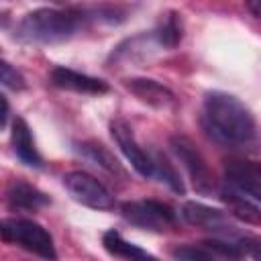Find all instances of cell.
I'll use <instances>...</instances> for the list:
<instances>
[{
    "label": "cell",
    "instance_id": "obj_23",
    "mask_svg": "<svg viewBox=\"0 0 261 261\" xmlns=\"http://www.w3.org/2000/svg\"><path fill=\"white\" fill-rule=\"evenodd\" d=\"M230 186H234L237 190H241L243 194H247L249 198L261 202V184H255V181H226Z\"/></svg>",
    "mask_w": 261,
    "mask_h": 261
},
{
    "label": "cell",
    "instance_id": "obj_9",
    "mask_svg": "<svg viewBox=\"0 0 261 261\" xmlns=\"http://www.w3.org/2000/svg\"><path fill=\"white\" fill-rule=\"evenodd\" d=\"M49 80H51V84L55 88L69 90V92H75V94L100 96V94H106L110 90V86L104 80L88 75V73H82V71H75L71 67H63V65L53 67L51 73H49Z\"/></svg>",
    "mask_w": 261,
    "mask_h": 261
},
{
    "label": "cell",
    "instance_id": "obj_6",
    "mask_svg": "<svg viewBox=\"0 0 261 261\" xmlns=\"http://www.w3.org/2000/svg\"><path fill=\"white\" fill-rule=\"evenodd\" d=\"M63 186L69 192V196L75 202H80L82 206H88L92 210H112L114 208V196L110 194V190L86 171L65 173Z\"/></svg>",
    "mask_w": 261,
    "mask_h": 261
},
{
    "label": "cell",
    "instance_id": "obj_8",
    "mask_svg": "<svg viewBox=\"0 0 261 261\" xmlns=\"http://www.w3.org/2000/svg\"><path fill=\"white\" fill-rule=\"evenodd\" d=\"M181 216L188 224H192L196 228H202V230H210L214 234L230 237V234L237 232V226L230 222L228 212L206 206V204L196 202V200H190L181 206Z\"/></svg>",
    "mask_w": 261,
    "mask_h": 261
},
{
    "label": "cell",
    "instance_id": "obj_4",
    "mask_svg": "<svg viewBox=\"0 0 261 261\" xmlns=\"http://www.w3.org/2000/svg\"><path fill=\"white\" fill-rule=\"evenodd\" d=\"M120 214L133 226L161 232L177 222V212L161 200H130L120 204Z\"/></svg>",
    "mask_w": 261,
    "mask_h": 261
},
{
    "label": "cell",
    "instance_id": "obj_13",
    "mask_svg": "<svg viewBox=\"0 0 261 261\" xmlns=\"http://www.w3.org/2000/svg\"><path fill=\"white\" fill-rule=\"evenodd\" d=\"M220 200L226 206V212L230 216H234L237 220L245 222V224H253V226H261V208L241 190H237L234 186L226 184L220 190Z\"/></svg>",
    "mask_w": 261,
    "mask_h": 261
},
{
    "label": "cell",
    "instance_id": "obj_21",
    "mask_svg": "<svg viewBox=\"0 0 261 261\" xmlns=\"http://www.w3.org/2000/svg\"><path fill=\"white\" fill-rule=\"evenodd\" d=\"M0 82H2V86H4V88L14 90V92H18V90H24V88H27V82H24L22 73H20L16 67H12L6 59L0 63Z\"/></svg>",
    "mask_w": 261,
    "mask_h": 261
},
{
    "label": "cell",
    "instance_id": "obj_22",
    "mask_svg": "<svg viewBox=\"0 0 261 261\" xmlns=\"http://www.w3.org/2000/svg\"><path fill=\"white\" fill-rule=\"evenodd\" d=\"M237 243L243 249V253H247L253 261H261V237L259 234H241Z\"/></svg>",
    "mask_w": 261,
    "mask_h": 261
},
{
    "label": "cell",
    "instance_id": "obj_1",
    "mask_svg": "<svg viewBox=\"0 0 261 261\" xmlns=\"http://www.w3.org/2000/svg\"><path fill=\"white\" fill-rule=\"evenodd\" d=\"M202 126L206 135L222 147L249 145L257 135V122L251 108L234 94L212 90L202 102Z\"/></svg>",
    "mask_w": 261,
    "mask_h": 261
},
{
    "label": "cell",
    "instance_id": "obj_10",
    "mask_svg": "<svg viewBox=\"0 0 261 261\" xmlns=\"http://www.w3.org/2000/svg\"><path fill=\"white\" fill-rule=\"evenodd\" d=\"M124 88L143 104L157 108V110H165L169 106H173V92L169 88H165L163 84H159L157 80L151 77H128L122 82Z\"/></svg>",
    "mask_w": 261,
    "mask_h": 261
},
{
    "label": "cell",
    "instance_id": "obj_11",
    "mask_svg": "<svg viewBox=\"0 0 261 261\" xmlns=\"http://www.w3.org/2000/svg\"><path fill=\"white\" fill-rule=\"evenodd\" d=\"M6 202L10 210L18 212H35L47 204H51L49 196L41 192L37 186L24 179H12L6 188Z\"/></svg>",
    "mask_w": 261,
    "mask_h": 261
},
{
    "label": "cell",
    "instance_id": "obj_3",
    "mask_svg": "<svg viewBox=\"0 0 261 261\" xmlns=\"http://www.w3.org/2000/svg\"><path fill=\"white\" fill-rule=\"evenodd\" d=\"M2 239L6 243L18 245L20 249L45 259L57 261V249L51 232L33 218H4L2 220Z\"/></svg>",
    "mask_w": 261,
    "mask_h": 261
},
{
    "label": "cell",
    "instance_id": "obj_16",
    "mask_svg": "<svg viewBox=\"0 0 261 261\" xmlns=\"http://www.w3.org/2000/svg\"><path fill=\"white\" fill-rule=\"evenodd\" d=\"M181 14H177L175 10H167L161 14L155 31H153V37L157 41L159 47L163 49H175L181 41V35H184V27H181Z\"/></svg>",
    "mask_w": 261,
    "mask_h": 261
},
{
    "label": "cell",
    "instance_id": "obj_25",
    "mask_svg": "<svg viewBox=\"0 0 261 261\" xmlns=\"http://www.w3.org/2000/svg\"><path fill=\"white\" fill-rule=\"evenodd\" d=\"M247 8L253 12V16L261 18V0H251V2H247Z\"/></svg>",
    "mask_w": 261,
    "mask_h": 261
},
{
    "label": "cell",
    "instance_id": "obj_7",
    "mask_svg": "<svg viewBox=\"0 0 261 261\" xmlns=\"http://www.w3.org/2000/svg\"><path fill=\"white\" fill-rule=\"evenodd\" d=\"M110 135L114 143L118 145L120 153L126 157V161L133 165V169L141 177H155V167H153V157L139 145L133 126L124 118H114L110 122Z\"/></svg>",
    "mask_w": 261,
    "mask_h": 261
},
{
    "label": "cell",
    "instance_id": "obj_15",
    "mask_svg": "<svg viewBox=\"0 0 261 261\" xmlns=\"http://www.w3.org/2000/svg\"><path fill=\"white\" fill-rule=\"evenodd\" d=\"M102 245L104 249L114 255V257H120L124 261H159L155 255L147 253L145 249H141L139 245L135 243H128L118 230H106L102 234Z\"/></svg>",
    "mask_w": 261,
    "mask_h": 261
},
{
    "label": "cell",
    "instance_id": "obj_2",
    "mask_svg": "<svg viewBox=\"0 0 261 261\" xmlns=\"http://www.w3.org/2000/svg\"><path fill=\"white\" fill-rule=\"evenodd\" d=\"M86 22H90L84 6H43L27 12L16 29L14 37L31 45H55L69 41Z\"/></svg>",
    "mask_w": 261,
    "mask_h": 261
},
{
    "label": "cell",
    "instance_id": "obj_14",
    "mask_svg": "<svg viewBox=\"0 0 261 261\" xmlns=\"http://www.w3.org/2000/svg\"><path fill=\"white\" fill-rule=\"evenodd\" d=\"M75 151L84 159H88L90 163L102 167L104 171H108L112 175H118V177H126V171L122 169V165L118 163L114 153L108 147H104L102 143H98V141H82V143H75Z\"/></svg>",
    "mask_w": 261,
    "mask_h": 261
},
{
    "label": "cell",
    "instance_id": "obj_18",
    "mask_svg": "<svg viewBox=\"0 0 261 261\" xmlns=\"http://www.w3.org/2000/svg\"><path fill=\"white\" fill-rule=\"evenodd\" d=\"M153 157V167H155V177L159 179V181H163L169 190H173L175 194H179V196H184L186 194V186H184V181H181V177H179V173H177V169L173 167V163L163 155V153H155V155H151Z\"/></svg>",
    "mask_w": 261,
    "mask_h": 261
},
{
    "label": "cell",
    "instance_id": "obj_19",
    "mask_svg": "<svg viewBox=\"0 0 261 261\" xmlns=\"http://www.w3.org/2000/svg\"><path fill=\"white\" fill-rule=\"evenodd\" d=\"M171 257L175 261H218V257L202 243V245H177L171 249Z\"/></svg>",
    "mask_w": 261,
    "mask_h": 261
},
{
    "label": "cell",
    "instance_id": "obj_5",
    "mask_svg": "<svg viewBox=\"0 0 261 261\" xmlns=\"http://www.w3.org/2000/svg\"><path fill=\"white\" fill-rule=\"evenodd\" d=\"M169 147L173 151V155L179 159V163L184 165V169L188 171L194 190L200 194H212L216 190V181L212 175V169L208 167L202 151L196 147V143L192 139H188L186 135H171L169 137Z\"/></svg>",
    "mask_w": 261,
    "mask_h": 261
},
{
    "label": "cell",
    "instance_id": "obj_20",
    "mask_svg": "<svg viewBox=\"0 0 261 261\" xmlns=\"http://www.w3.org/2000/svg\"><path fill=\"white\" fill-rule=\"evenodd\" d=\"M204 245L216 255V257H222V259H228V261H241L243 259V249L239 247V243H230V241H222V239H208L204 241Z\"/></svg>",
    "mask_w": 261,
    "mask_h": 261
},
{
    "label": "cell",
    "instance_id": "obj_12",
    "mask_svg": "<svg viewBox=\"0 0 261 261\" xmlns=\"http://www.w3.org/2000/svg\"><path fill=\"white\" fill-rule=\"evenodd\" d=\"M10 141H12V149L16 153V157L33 169H41L43 167V157L37 149V143L33 139L31 126L27 124V120L22 116H16L12 120V130H10Z\"/></svg>",
    "mask_w": 261,
    "mask_h": 261
},
{
    "label": "cell",
    "instance_id": "obj_24",
    "mask_svg": "<svg viewBox=\"0 0 261 261\" xmlns=\"http://www.w3.org/2000/svg\"><path fill=\"white\" fill-rule=\"evenodd\" d=\"M0 98H2V128H6L8 116H10V104H8V98H6L4 94H2Z\"/></svg>",
    "mask_w": 261,
    "mask_h": 261
},
{
    "label": "cell",
    "instance_id": "obj_17",
    "mask_svg": "<svg viewBox=\"0 0 261 261\" xmlns=\"http://www.w3.org/2000/svg\"><path fill=\"white\" fill-rule=\"evenodd\" d=\"M226 181H255L261 184V163L251 159H230L224 165Z\"/></svg>",
    "mask_w": 261,
    "mask_h": 261
}]
</instances>
